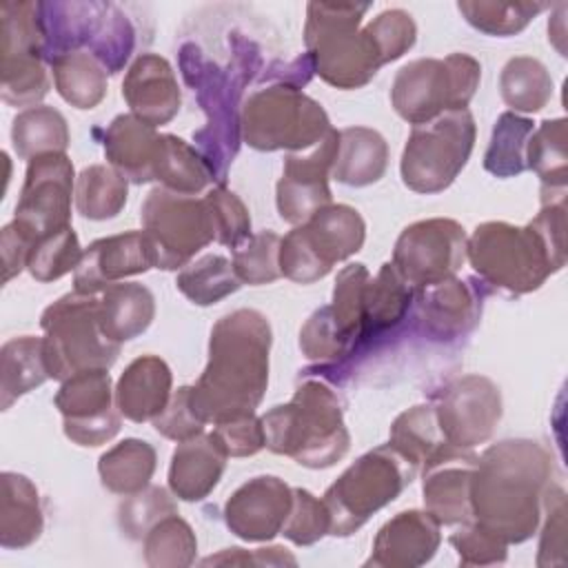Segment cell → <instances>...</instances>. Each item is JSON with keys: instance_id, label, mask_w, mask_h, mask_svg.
Segmentation results:
<instances>
[{"instance_id": "cell-1", "label": "cell", "mask_w": 568, "mask_h": 568, "mask_svg": "<svg viewBox=\"0 0 568 568\" xmlns=\"http://www.w3.org/2000/svg\"><path fill=\"white\" fill-rule=\"evenodd\" d=\"M271 344V324L255 308L231 311L213 324L209 362L191 386V406L204 424L255 413L268 386Z\"/></svg>"}, {"instance_id": "cell-2", "label": "cell", "mask_w": 568, "mask_h": 568, "mask_svg": "<svg viewBox=\"0 0 568 568\" xmlns=\"http://www.w3.org/2000/svg\"><path fill=\"white\" fill-rule=\"evenodd\" d=\"M555 459L539 442L504 439L477 455L470 481L473 521L504 539H530L555 484Z\"/></svg>"}, {"instance_id": "cell-3", "label": "cell", "mask_w": 568, "mask_h": 568, "mask_svg": "<svg viewBox=\"0 0 568 568\" xmlns=\"http://www.w3.org/2000/svg\"><path fill=\"white\" fill-rule=\"evenodd\" d=\"M266 448L306 468H328L351 446L337 395L320 379L300 384L291 402L262 415Z\"/></svg>"}, {"instance_id": "cell-4", "label": "cell", "mask_w": 568, "mask_h": 568, "mask_svg": "<svg viewBox=\"0 0 568 568\" xmlns=\"http://www.w3.org/2000/svg\"><path fill=\"white\" fill-rule=\"evenodd\" d=\"M371 4L308 2L304 44L313 71L335 89H359L379 71L375 44L359 29Z\"/></svg>"}, {"instance_id": "cell-5", "label": "cell", "mask_w": 568, "mask_h": 568, "mask_svg": "<svg viewBox=\"0 0 568 568\" xmlns=\"http://www.w3.org/2000/svg\"><path fill=\"white\" fill-rule=\"evenodd\" d=\"M466 257L488 284L515 295L537 291L564 266L530 222L526 226L508 222L479 224L466 240Z\"/></svg>"}, {"instance_id": "cell-6", "label": "cell", "mask_w": 568, "mask_h": 568, "mask_svg": "<svg viewBox=\"0 0 568 568\" xmlns=\"http://www.w3.org/2000/svg\"><path fill=\"white\" fill-rule=\"evenodd\" d=\"M44 331V359L51 379H69L91 368H111L120 344L111 342L100 324V300L67 293L49 304L40 317Z\"/></svg>"}, {"instance_id": "cell-7", "label": "cell", "mask_w": 568, "mask_h": 568, "mask_svg": "<svg viewBox=\"0 0 568 568\" xmlns=\"http://www.w3.org/2000/svg\"><path fill=\"white\" fill-rule=\"evenodd\" d=\"M415 475L417 468L388 444L364 453L322 497L331 515V535L348 537L357 532L371 515L397 499Z\"/></svg>"}, {"instance_id": "cell-8", "label": "cell", "mask_w": 568, "mask_h": 568, "mask_svg": "<svg viewBox=\"0 0 568 568\" xmlns=\"http://www.w3.org/2000/svg\"><path fill=\"white\" fill-rule=\"evenodd\" d=\"M479 80L481 67L468 53H450L444 60L417 58L395 73L390 102L402 120L417 126L446 111L466 109Z\"/></svg>"}, {"instance_id": "cell-9", "label": "cell", "mask_w": 568, "mask_h": 568, "mask_svg": "<svg viewBox=\"0 0 568 568\" xmlns=\"http://www.w3.org/2000/svg\"><path fill=\"white\" fill-rule=\"evenodd\" d=\"M242 138L257 151H304L333 126L320 102L293 84H271L251 93L242 106Z\"/></svg>"}, {"instance_id": "cell-10", "label": "cell", "mask_w": 568, "mask_h": 568, "mask_svg": "<svg viewBox=\"0 0 568 568\" xmlns=\"http://www.w3.org/2000/svg\"><path fill=\"white\" fill-rule=\"evenodd\" d=\"M366 240L357 209L328 204L297 224L280 244V271L297 284H311L331 273L337 262L355 255Z\"/></svg>"}, {"instance_id": "cell-11", "label": "cell", "mask_w": 568, "mask_h": 568, "mask_svg": "<svg viewBox=\"0 0 568 568\" xmlns=\"http://www.w3.org/2000/svg\"><path fill=\"white\" fill-rule=\"evenodd\" d=\"M473 146L475 120L468 109L446 111L426 124H417L402 153V182L415 193H439L462 173Z\"/></svg>"}, {"instance_id": "cell-12", "label": "cell", "mask_w": 568, "mask_h": 568, "mask_svg": "<svg viewBox=\"0 0 568 568\" xmlns=\"http://www.w3.org/2000/svg\"><path fill=\"white\" fill-rule=\"evenodd\" d=\"M0 18L2 100L11 106H38L51 89L40 2H2Z\"/></svg>"}, {"instance_id": "cell-13", "label": "cell", "mask_w": 568, "mask_h": 568, "mask_svg": "<svg viewBox=\"0 0 568 568\" xmlns=\"http://www.w3.org/2000/svg\"><path fill=\"white\" fill-rule=\"evenodd\" d=\"M140 220L155 255V268L162 271L184 268L197 251L215 242L204 197L155 186L142 202Z\"/></svg>"}, {"instance_id": "cell-14", "label": "cell", "mask_w": 568, "mask_h": 568, "mask_svg": "<svg viewBox=\"0 0 568 568\" xmlns=\"http://www.w3.org/2000/svg\"><path fill=\"white\" fill-rule=\"evenodd\" d=\"M466 231L450 217L408 224L393 248V266L417 291L455 277L466 260Z\"/></svg>"}, {"instance_id": "cell-15", "label": "cell", "mask_w": 568, "mask_h": 568, "mask_svg": "<svg viewBox=\"0 0 568 568\" xmlns=\"http://www.w3.org/2000/svg\"><path fill=\"white\" fill-rule=\"evenodd\" d=\"M73 164L67 153H44L27 164L13 224L36 244L71 226Z\"/></svg>"}, {"instance_id": "cell-16", "label": "cell", "mask_w": 568, "mask_h": 568, "mask_svg": "<svg viewBox=\"0 0 568 568\" xmlns=\"http://www.w3.org/2000/svg\"><path fill=\"white\" fill-rule=\"evenodd\" d=\"M113 399L115 390L106 368L82 371L64 379L53 399L64 435L78 446H102L113 439L122 426V413Z\"/></svg>"}, {"instance_id": "cell-17", "label": "cell", "mask_w": 568, "mask_h": 568, "mask_svg": "<svg viewBox=\"0 0 568 568\" xmlns=\"http://www.w3.org/2000/svg\"><path fill=\"white\" fill-rule=\"evenodd\" d=\"M433 406L444 437L468 450L488 442L501 419L499 386L484 375L453 379Z\"/></svg>"}, {"instance_id": "cell-18", "label": "cell", "mask_w": 568, "mask_h": 568, "mask_svg": "<svg viewBox=\"0 0 568 568\" xmlns=\"http://www.w3.org/2000/svg\"><path fill=\"white\" fill-rule=\"evenodd\" d=\"M339 131L331 129L308 153H288L275 186L277 213L288 224H302L320 209L333 204L328 178L337 151Z\"/></svg>"}, {"instance_id": "cell-19", "label": "cell", "mask_w": 568, "mask_h": 568, "mask_svg": "<svg viewBox=\"0 0 568 568\" xmlns=\"http://www.w3.org/2000/svg\"><path fill=\"white\" fill-rule=\"evenodd\" d=\"M155 268L153 248L142 231H126L91 242L73 271V291L95 295L120 280Z\"/></svg>"}, {"instance_id": "cell-20", "label": "cell", "mask_w": 568, "mask_h": 568, "mask_svg": "<svg viewBox=\"0 0 568 568\" xmlns=\"http://www.w3.org/2000/svg\"><path fill=\"white\" fill-rule=\"evenodd\" d=\"M293 488L275 475H257L244 481L224 504L229 530L244 541H268L291 513Z\"/></svg>"}, {"instance_id": "cell-21", "label": "cell", "mask_w": 568, "mask_h": 568, "mask_svg": "<svg viewBox=\"0 0 568 568\" xmlns=\"http://www.w3.org/2000/svg\"><path fill=\"white\" fill-rule=\"evenodd\" d=\"M477 455L468 448L448 446L422 466L424 508L439 526H455L473 519L470 481Z\"/></svg>"}, {"instance_id": "cell-22", "label": "cell", "mask_w": 568, "mask_h": 568, "mask_svg": "<svg viewBox=\"0 0 568 568\" xmlns=\"http://www.w3.org/2000/svg\"><path fill=\"white\" fill-rule=\"evenodd\" d=\"M122 98L131 113L151 126L171 122L182 102L173 67L158 53H142L133 60L122 82Z\"/></svg>"}, {"instance_id": "cell-23", "label": "cell", "mask_w": 568, "mask_h": 568, "mask_svg": "<svg viewBox=\"0 0 568 568\" xmlns=\"http://www.w3.org/2000/svg\"><path fill=\"white\" fill-rule=\"evenodd\" d=\"M439 541V524L426 510H402L379 528L366 566L417 568L433 559Z\"/></svg>"}, {"instance_id": "cell-24", "label": "cell", "mask_w": 568, "mask_h": 568, "mask_svg": "<svg viewBox=\"0 0 568 568\" xmlns=\"http://www.w3.org/2000/svg\"><path fill=\"white\" fill-rule=\"evenodd\" d=\"M419 317L426 333L437 339H455L466 335L479 320L481 300L470 282L448 277L426 288L415 291Z\"/></svg>"}, {"instance_id": "cell-25", "label": "cell", "mask_w": 568, "mask_h": 568, "mask_svg": "<svg viewBox=\"0 0 568 568\" xmlns=\"http://www.w3.org/2000/svg\"><path fill=\"white\" fill-rule=\"evenodd\" d=\"M229 455L213 433L178 442L169 466V488L182 501H200L220 484Z\"/></svg>"}, {"instance_id": "cell-26", "label": "cell", "mask_w": 568, "mask_h": 568, "mask_svg": "<svg viewBox=\"0 0 568 568\" xmlns=\"http://www.w3.org/2000/svg\"><path fill=\"white\" fill-rule=\"evenodd\" d=\"M173 375L158 355L135 357L115 384V406L122 417L142 424L153 422L171 399Z\"/></svg>"}, {"instance_id": "cell-27", "label": "cell", "mask_w": 568, "mask_h": 568, "mask_svg": "<svg viewBox=\"0 0 568 568\" xmlns=\"http://www.w3.org/2000/svg\"><path fill=\"white\" fill-rule=\"evenodd\" d=\"M109 164L135 184L153 182V169L160 146L155 126L138 120L133 113H122L111 120L102 138Z\"/></svg>"}, {"instance_id": "cell-28", "label": "cell", "mask_w": 568, "mask_h": 568, "mask_svg": "<svg viewBox=\"0 0 568 568\" xmlns=\"http://www.w3.org/2000/svg\"><path fill=\"white\" fill-rule=\"evenodd\" d=\"M0 546L27 548L40 539L44 528L40 495L33 481L20 473L0 475Z\"/></svg>"}, {"instance_id": "cell-29", "label": "cell", "mask_w": 568, "mask_h": 568, "mask_svg": "<svg viewBox=\"0 0 568 568\" xmlns=\"http://www.w3.org/2000/svg\"><path fill=\"white\" fill-rule=\"evenodd\" d=\"M388 166V144L379 131L368 126H346L339 131L331 175L346 186H368L384 178Z\"/></svg>"}, {"instance_id": "cell-30", "label": "cell", "mask_w": 568, "mask_h": 568, "mask_svg": "<svg viewBox=\"0 0 568 568\" xmlns=\"http://www.w3.org/2000/svg\"><path fill=\"white\" fill-rule=\"evenodd\" d=\"M155 317L153 293L138 282H118L100 300V324L104 335L115 342H129L142 335Z\"/></svg>"}, {"instance_id": "cell-31", "label": "cell", "mask_w": 568, "mask_h": 568, "mask_svg": "<svg viewBox=\"0 0 568 568\" xmlns=\"http://www.w3.org/2000/svg\"><path fill=\"white\" fill-rule=\"evenodd\" d=\"M51 379L44 359V339L36 335L13 337L0 348V408Z\"/></svg>"}, {"instance_id": "cell-32", "label": "cell", "mask_w": 568, "mask_h": 568, "mask_svg": "<svg viewBox=\"0 0 568 568\" xmlns=\"http://www.w3.org/2000/svg\"><path fill=\"white\" fill-rule=\"evenodd\" d=\"M388 446L417 470L453 446L437 422L433 404H417L395 417L388 433Z\"/></svg>"}, {"instance_id": "cell-33", "label": "cell", "mask_w": 568, "mask_h": 568, "mask_svg": "<svg viewBox=\"0 0 568 568\" xmlns=\"http://www.w3.org/2000/svg\"><path fill=\"white\" fill-rule=\"evenodd\" d=\"M155 448L144 439H122L106 453H102L98 462L100 481L109 493L115 495H135L151 484L155 473Z\"/></svg>"}, {"instance_id": "cell-34", "label": "cell", "mask_w": 568, "mask_h": 568, "mask_svg": "<svg viewBox=\"0 0 568 568\" xmlns=\"http://www.w3.org/2000/svg\"><path fill=\"white\" fill-rule=\"evenodd\" d=\"M153 180H158L160 186L169 191L195 195L204 191L215 178L206 158L197 153L189 142L171 133H160Z\"/></svg>"}, {"instance_id": "cell-35", "label": "cell", "mask_w": 568, "mask_h": 568, "mask_svg": "<svg viewBox=\"0 0 568 568\" xmlns=\"http://www.w3.org/2000/svg\"><path fill=\"white\" fill-rule=\"evenodd\" d=\"M53 82L64 102L75 109H93L106 95V69L89 51H67L51 62Z\"/></svg>"}, {"instance_id": "cell-36", "label": "cell", "mask_w": 568, "mask_h": 568, "mask_svg": "<svg viewBox=\"0 0 568 568\" xmlns=\"http://www.w3.org/2000/svg\"><path fill=\"white\" fill-rule=\"evenodd\" d=\"M413 300L415 288L399 275L393 262L382 264L379 273L366 284L362 337H371L395 326L404 320Z\"/></svg>"}, {"instance_id": "cell-37", "label": "cell", "mask_w": 568, "mask_h": 568, "mask_svg": "<svg viewBox=\"0 0 568 568\" xmlns=\"http://www.w3.org/2000/svg\"><path fill=\"white\" fill-rule=\"evenodd\" d=\"M11 142L20 160L64 153L69 146V126L58 109L47 104L29 106L13 118Z\"/></svg>"}, {"instance_id": "cell-38", "label": "cell", "mask_w": 568, "mask_h": 568, "mask_svg": "<svg viewBox=\"0 0 568 568\" xmlns=\"http://www.w3.org/2000/svg\"><path fill=\"white\" fill-rule=\"evenodd\" d=\"M552 78L544 62L530 55L510 58L499 75L501 100L517 113H537L552 98Z\"/></svg>"}, {"instance_id": "cell-39", "label": "cell", "mask_w": 568, "mask_h": 568, "mask_svg": "<svg viewBox=\"0 0 568 568\" xmlns=\"http://www.w3.org/2000/svg\"><path fill=\"white\" fill-rule=\"evenodd\" d=\"M129 180L106 164H91L75 180V209L87 220H111L124 204Z\"/></svg>"}, {"instance_id": "cell-40", "label": "cell", "mask_w": 568, "mask_h": 568, "mask_svg": "<svg viewBox=\"0 0 568 568\" xmlns=\"http://www.w3.org/2000/svg\"><path fill=\"white\" fill-rule=\"evenodd\" d=\"M535 122L515 113L504 111L490 135V144L484 155V169L495 178H515L526 171V144Z\"/></svg>"}, {"instance_id": "cell-41", "label": "cell", "mask_w": 568, "mask_h": 568, "mask_svg": "<svg viewBox=\"0 0 568 568\" xmlns=\"http://www.w3.org/2000/svg\"><path fill=\"white\" fill-rule=\"evenodd\" d=\"M175 286L193 304L211 306L235 293L242 286V282L237 280L231 260L217 253H209L186 264L178 273Z\"/></svg>"}, {"instance_id": "cell-42", "label": "cell", "mask_w": 568, "mask_h": 568, "mask_svg": "<svg viewBox=\"0 0 568 568\" xmlns=\"http://www.w3.org/2000/svg\"><path fill=\"white\" fill-rule=\"evenodd\" d=\"M526 169H532L541 189H566L568 155H566V120H544L528 138Z\"/></svg>"}, {"instance_id": "cell-43", "label": "cell", "mask_w": 568, "mask_h": 568, "mask_svg": "<svg viewBox=\"0 0 568 568\" xmlns=\"http://www.w3.org/2000/svg\"><path fill=\"white\" fill-rule=\"evenodd\" d=\"M197 539L178 513L162 517L144 535V561L151 568H186L195 561Z\"/></svg>"}, {"instance_id": "cell-44", "label": "cell", "mask_w": 568, "mask_h": 568, "mask_svg": "<svg viewBox=\"0 0 568 568\" xmlns=\"http://www.w3.org/2000/svg\"><path fill=\"white\" fill-rule=\"evenodd\" d=\"M548 4L541 2H495V0H459L457 9L470 27L488 36H513L530 24Z\"/></svg>"}, {"instance_id": "cell-45", "label": "cell", "mask_w": 568, "mask_h": 568, "mask_svg": "<svg viewBox=\"0 0 568 568\" xmlns=\"http://www.w3.org/2000/svg\"><path fill=\"white\" fill-rule=\"evenodd\" d=\"M371 275L364 264H348L337 273L335 288H333V302L328 304L331 315L346 339V344L353 348L357 339H362L364 331V293Z\"/></svg>"}, {"instance_id": "cell-46", "label": "cell", "mask_w": 568, "mask_h": 568, "mask_svg": "<svg viewBox=\"0 0 568 568\" xmlns=\"http://www.w3.org/2000/svg\"><path fill=\"white\" fill-rule=\"evenodd\" d=\"M80 257H82V248H80L78 235L71 226H67L58 233L40 237L31 246L27 271L38 282H53L75 271Z\"/></svg>"}, {"instance_id": "cell-47", "label": "cell", "mask_w": 568, "mask_h": 568, "mask_svg": "<svg viewBox=\"0 0 568 568\" xmlns=\"http://www.w3.org/2000/svg\"><path fill=\"white\" fill-rule=\"evenodd\" d=\"M282 237L273 231H260L233 251V271L242 284L260 286L282 277L280 271Z\"/></svg>"}, {"instance_id": "cell-48", "label": "cell", "mask_w": 568, "mask_h": 568, "mask_svg": "<svg viewBox=\"0 0 568 568\" xmlns=\"http://www.w3.org/2000/svg\"><path fill=\"white\" fill-rule=\"evenodd\" d=\"M204 202L211 213L213 235L217 244L237 248L251 237V215L246 204L222 184L211 189L204 195Z\"/></svg>"}, {"instance_id": "cell-49", "label": "cell", "mask_w": 568, "mask_h": 568, "mask_svg": "<svg viewBox=\"0 0 568 568\" xmlns=\"http://www.w3.org/2000/svg\"><path fill=\"white\" fill-rule=\"evenodd\" d=\"M282 535L295 546H311L331 535V515L322 499L306 488H293V506L282 526Z\"/></svg>"}, {"instance_id": "cell-50", "label": "cell", "mask_w": 568, "mask_h": 568, "mask_svg": "<svg viewBox=\"0 0 568 568\" xmlns=\"http://www.w3.org/2000/svg\"><path fill=\"white\" fill-rule=\"evenodd\" d=\"M366 36L375 44L382 64L402 58L417 38V27L410 13L404 9H386L364 27Z\"/></svg>"}, {"instance_id": "cell-51", "label": "cell", "mask_w": 568, "mask_h": 568, "mask_svg": "<svg viewBox=\"0 0 568 568\" xmlns=\"http://www.w3.org/2000/svg\"><path fill=\"white\" fill-rule=\"evenodd\" d=\"M178 513L175 501L162 486H146L144 490L129 495L120 506V528L131 539H144V535L166 515Z\"/></svg>"}, {"instance_id": "cell-52", "label": "cell", "mask_w": 568, "mask_h": 568, "mask_svg": "<svg viewBox=\"0 0 568 568\" xmlns=\"http://www.w3.org/2000/svg\"><path fill=\"white\" fill-rule=\"evenodd\" d=\"M300 348L308 359H317V362H335L351 351L328 306L317 308L304 322L300 331Z\"/></svg>"}, {"instance_id": "cell-53", "label": "cell", "mask_w": 568, "mask_h": 568, "mask_svg": "<svg viewBox=\"0 0 568 568\" xmlns=\"http://www.w3.org/2000/svg\"><path fill=\"white\" fill-rule=\"evenodd\" d=\"M448 541L457 550L462 566L501 564V561H506V555H508V544L473 519L464 521L448 537Z\"/></svg>"}, {"instance_id": "cell-54", "label": "cell", "mask_w": 568, "mask_h": 568, "mask_svg": "<svg viewBox=\"0 0 568 568\" xmlns=\"http://www.w3.org/2000/svg\"><path fill=\"white\" fill-rule=\"evenodd\" d=\"M544 528L539 537L537 566L564 564L566 557V493L552 484L544 499Z\"/></svg>"}, {"instance_id": "cell-55", "label": "cell", "mask_w": 568, "mask_h": 568, "mask_svg": "<svg viewBox=\"0 0 568 568\" xmlns=\"http://www.w3.org/2000/svg\"><path fill=\"white\" fill-rule=\"evenodd\" d=\"M204 422L191 406V386H180L173 390L166 408L153 419V428L173 442H186L204 433Z\"/></svg>"}, {"instance_id": "cell-56", "label": "cell", "mask_w": 568, "mask_h": 568, "mask_svg": "<svg viewBox=\"0 0 568 568\" xmlns=\"http://www.w3.org/2000/svg\"><path fill=\"white\" fill-rule=\"evenodd\" d=\"M213 435L229 457H251L266 446L262 417H257L255 413L215 424Z\"/></svg>"}, {"instance_id": "cell-57", "label": "cell", "mask_w": 568, "mask_h": 568, "mask_svg": "<svg viewBox=\"0 0 568 568\" xmlns=\"http://www.w3.org/2000/svg\"><path fill=\"white\" fill-rule=\"evenodd\" d=\"M209 564H233V566H295L297 559L284 548V546H271V548H257V550H244V548H226L215 557H206L202 561Z\"/></svg>"}, {"instance_id": "cell-58", "label": "cell", "mask_w": 568, "mask_h": 568, "mask_svg": "<svg viewBox=\"0 0 568 568\" xmlns=\"http://www.w3.org/2000/svg\"><path fill=\"white\" fill-rule=\"evenodd\" d=\"M33 242L13 224H4L2 233H0V251H2V282H11L22 268H27V260H29V251H31Z\"/></svg>"}, {"instance_id": "cell-59", "label": "cell", "mask_w": 568, "mask_h": 568, "mask_svg": "<svg viewBox=\"0 0 568 568\" xmlns=\"http://www.w3.org/2000/svg\"><path fill=\"white\" fill-rule=\"evenodd\" d=\"M564 13H566V4H559V7H557V13H555V22H557L559 27H557V31H555V29H548V31H552L548 38L552 40V44L557 47V51H559L561 55H566V44H564V40H566V29H564Z\"/></svg>"}]
</instances>
